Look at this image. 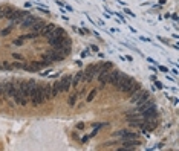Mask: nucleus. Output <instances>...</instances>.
Instances as JSON below:
<instances>
[{
  "label": "nucleus",
  "mask_w": 179,
  "mask_h": 151,
  "mask_svg": "<svg viewBox=\"0 0 179 151\" xmlns=\"http://www.w3.org/2000/svg\"><path fill=\"white\" fill-rule=\"evenodd\" d=\"M29 101L34 105H42L44 102V96H43V86L40 84H35V86L31 88L29 93Z\"/></svg>",
  "instance_id": "obj_2"
},
{
  "label": "nucleus",
  "mask_w": 179,
  "mask_h": 151,
  "mask_svg": "<svg viewBox=\"0 0 179 151\" xmlns=\"http://www.w3.org/2000/svg\"><path fill=\"white\" fill-rule=\"evenodd\" d=\"M35 81H32V79H31V81H25V82H21L20 84V90L17 92V93H20L21 96L23 98H26V99H29V93H31V88H32L34 86H35Z\"/></svg>",
  "instance_id": "obj_5"
},
{
  "label": "nucleus",
  "mask_w": 179,
  "mask_h": 151,
  "mask_svg": "<svg viewBox=\"0 0 179 151\" xmlns=\"http://www.w3.org/2000/svg\"><path fill=\"white\" fill-rule=\"evenodd\" d=\"M77 128H78V130H81V128H84V124H78V125H77Z\"/></svg>",
  "instance_id": "obj_29"
},
{
  "label": "nucleus",
  "mask_w": 179,
  "mask_h": 151,
  "mask_svg": "<svg viewBox=\"0 0 179 151\" xmlns=\"http://www.w3.org/2000/svg\"><path fill=\"white\" fill-rule=\"evenodd\" d=\"M109 72H110V70H106V69H100V72H98V81H100L103 86L107 84V79H109Z\"/></svg>",
  "instance_id": "obj_14"
},
{
  "label": "nucleus",
  "mask_w": 179,
  "mask_h": 151,
  "mask_svg": "<svg viewBox=\"0 0 179 151\" xmlns=\"http://www.w3.org/2000/svg\"><path fill=\"white\" fill-rule=\"evenodd\" d=\"M12 98H14V99H15V102H17V104H20V105H26V104L29 102V99L23 98V96L20 95V93H15V95L12 96Z\"/></svg>",
  "instance_id": "obj_20"
},
{
  "label": "nucleus",
  "mask_w": 179,
  "mask_h": 151,
  "mask_svg": "<svg viewBox=\"0 0 179 151\" xmlns=\"http://www.w3.org/2000/svg\"><path fill=\"white\" fill-rule=\"evenodd\" d=\"M51 86H52V98L58 96V93H61V82L57 81V82L51 84Z\"/></svg>",
  "instance_id": "obj_18"
},
{
  "label": "nucleus",
  "mask_w": 179,
  "mask_h": 151,
  "mask_svg": "<svg viewBox=\"0 0 179 151\" xmlns=\"http://www.w3.org/2000/svg\"><path fill=\"white\" fill-rule=\"evenodd\" d=\"M0 96H2V88H0Z\"/></svg>",
  "instance_id": "obj_30"
},
{
  "label": "nucleus",
  "mask_w": 179,
  "mask_h": 151,
  "mask_svg": "<svg viewBox=\"0 0 179 151\" xmlns=\"http://www.w3.org/2000/svg\"><path fill=\"white\" fill-rule=\"evenodd\" d=\"M115 86H116L118 90H121L124 93H130V95H133L135 92L139 90V84L136 81H133L130 76H127V75H124V73L119 75V79Z\"/></svg>",
  "instance_id": "obj_1"
},
{
  "label": "nucleus",
  "mask_w": 179,
  "mask_h": 151,
  "mask_svg": "<svg viewBox=\"0 0 179 151\" xmlns=\"http://www.w3.org/2000/svg\"><path fill=\"white\" fill-rule=\"evenodd\" d=\"M159 69L162 70V72H168V69H167V67H164V66H159Z\"/></svg>",
  "instance_id": "obj_28"
},
{
  "label": "nucleus",
  "mask_w": 179,
  "mask_h": 151,
  "mask_svg": "<svg viewBox=\"0 0 179 151\" xmlns=\"http://www.w3.org/2000/svg\"><path fill=\"white\" fill-rule=\"evenodd\" d=\"M119 75H121V72H119V70H110L107 82H109V84H113V86H115V84L118 82V79H119Z\"/></svg>",
  "instance_id": "obj_13"
},
{
  "label": "nucleus",
  "mask_w": 179,
  "mask_h": 151,
  "mask_svg": "<svg viewBox=\"0 0 179 151\" xmlns=\"http://www.w3.org/2000/svg\"><path fill=\"white\" fill-rule=\"evenodd\" d=\"M14 44H15V46H21V44H23V38H19V40H15V41H14Z\"/></svg>",
  "instance_id": "obj_26"
},
{
  "label": "nucleus",
  "mask_w": 179,
  "mask_h": 151,
  "mask_svg": "<svg viewBox=\"0 0 179 151\" xmlns=\"http://www.w3.org/2000/svg\"><path fill=\"white\" fill-rule=\"evenodd\" d=\"M0 70H2V64H0Z\"/></svg>",
  "instance_id": "obj_31"
},
{
  "label": "nucleus",
  "mask_w": 179,
  "mask_h": 151,
  "mask_svg": "<svg viewBox=\"0 0 179 151\" xmlns=\"http://www.w3.org/2000/svg\"><path fill=\"white\" fill-rule=\"evenodd\" d=\"M66 37V31L64 29H61V28H54V31L51 34L48 35V40H51V38H64Z\"/></svg>",
  "instance_id": "obj_10"
},
{
  "label": "nucleus",
  "mask_w": 179,
  "mask_h": 151,
  "mask_svg": "<svg viewBox=\"0 0 179 151\" xmlns=\"http://www.w3.org/2000/svg\"><path fill=\"white\" fill-rule=\"evenodd\" d=\"M101 69V64H89L86 70H84V76H83V81L86 82H91L93 78H95V75L100 72Z\"/></svg>",
  "instance_id": "obj_3"
},
{
  "label": "nucleus",
  "mask_w": 179,
  "mask_h": 151,
  "mask_svg": "<svg viewBox=\"0 0 179 151\" xmlns=\"http://www.w3.org/2000/svg\"><path fill=\"white\" fill-rule=\"evenodd\" d=\"M37 21H38L37 17H34V15H28L23 21H21V28H32V26L37 23Z\"/></svg>",
  "instance_id": "obj_12"
},
{
  "label": "nucleus",
  "mask_w": 179,
  "mask_h": 151,
  "mask_svg": "<svg viewBox=\"0 0 179 151\" xmlns=\"http://www.w3.org/2000/svg\"><path fill=\"white\" fill-rule=\"evenodd\" d=\"M61 92H68L70 86H72V75H66V76H63V79H61Z\"/></svg>",
  "instance_id": "obj_11"
},
{
  "label": "nucleus",
  "mask_w": 179,
  "mask_h": 151,
  "mask_svg": "<svg viewBox=\"0 0 179 151\" xmlns=\"http://www.w3.org/2000/svg\"><path fill=\"white\" fill-rule=\"evenodd\" d=\"M153 105H155V102H153V101H150V98H149L147 101H144V102H139V104H138V107L133 108V112H135V113H142V112H145L147 108L153 107Z\"/></svg>",
  "instance_id": "obj_9"
},
{
  "label": "nucleus",
  "mask_w": 179,
  "mask_h": 151,
  "mask_svg": "<svg viewBox=\"0 0 179 151\" xmlns=\"http://www.w3.org/2000/svg\"><path fill=\"white\" fill-rule=\"evenodd\" d=\"M54 28H55V26H54L52 23H48V25H44V28L42 29V34H40V35H43V37H48V35H49V34H51L52 31H54Z\"/></svg>",
  "instance_id": "obj_19"
},
{
  "label": "nucleus",
  "mask_w": 179,
  "mask_h": 151,
  "mask_svg": "<svg viewBox=\"0 0 179 151\" xmlns=\"http://www.w3.org/2000/svg\"><path fill=\"white\" fill-rule=\"evenodd\" d=\"M44 25H46V23H44L43 20H38L37 23L32 26V32H34V34H37V35H40V34H42V29L44 28Z\"/></svg>",
  "instance_id": "obj_17"
},
{
  "label": "nucleus",
  "mask_w": 179,
  "mask_h": 151,
  "mask_svg": "<svg viewBox=\"0 0 179 151\" xmlns=\"http://www.w3.org/2000/svg\"><path fill=\"white\" fill-rule=\"evenodd\" d=\"M77 98H78V95H70V98L68 99L69 105H75V101H77Z\"/></svg>",
  "instance_id": "obj_22"
},
{
  "label": "nucleus",
  "mask_w": 179,
  "mask_h": 151,
  "mask_svg": "<svg viewBox=\"0 0 179 151\" xmlns=\"http://www.w3.org/2000/svg\"><path fill=\"white\" fill-rule=\"evenodd\" d=\"M43 96H44V101L54 99V98H52V86H51V84H44V86H43Z\"/></svg>",
  "instance_id": "obj_15"
},
{
  "label": "nucleus",
  "mask_w": 179,
  "mask_h": 151,
  "mask_svg": "<svg viewBox=\"0 0 179 151\" xmlns=\"http://www.w3.org/2000/svg\"><path fill=\"white\" fill-rule=\"evenodd\" d=\"M25 70H28V72H38L40 69H42V64L40 63H31V64H25Z\"/></svg>",
  "instance_id": "obj_16"
},
{
  "label": "nucleus",
  "mask_w": 179,
  "mask_h": 151,
  "mask_svg": "<svg viewBox=\"0 0 179 151\" xmlns=\"http://www.w3.org/2000/svg\"><path fill=\"white\" fill-rule=\"evenodd\" d=\"M83 76H84V72H78L77 76H72V86L74 87H78V84L83 81Z\"/></svg>",
  "instance_id": "obj_21"
},
{
  "label": "nucleus",
  "mask_w": 179,
  "mask_h": 151,
  "mask_svg": "<svg viewBox=\"0 0 179 151\" xmlns=\"http://www.w3.org/2000/svg\"><path fill=\"white\" fill-rule=\"evenodd\" d=\"M139 145H141V140H138V137H136V139H126L123 142L121 150H135Z\"/></svg>",
  "instance_id": "obj_6"
},
{
  "label": "nucleus",
  "mask_w": 179,
  "mask_h": 151,
  "mask_svg": "<svg viewBox=\"0 0 179 151\" xmlns=\"http://www.w3.org/2000/svg\"><path fill=\"white\" fill-rule=\"evenodd\" d=\"M11 29H12V26H8L6 29H3L2 31V37H6L8 34H11Z\"/></svg>",
  "instance_id": "obj_25"
},
{
  "label": "nucleus",
  "mask_w": 179,
  "mask_h": 151,
  "mask_svg": "<svg viewBox=\"0 0 179 151\" xmlns=\"http://www.w3.org/2000/svg\"><path fill=\"white\" fill-rule=\"evenodd\" d=\"M12 57H14V58H15L17 61H23V57H21V55H19V54H14Z\"/></svg>",
  "instance_id": "obj_27"
},
{
  "label": "nucleus",
  "mask_w": 179,
  "mask_h": 151,
  "mask_svg": "<svg viewBox=\"0 0 179 151\" xmlns=\"http://www.w3.org/2000/svg\"><path fill=\"white\" fill-rule=\"evenodd\" d=\"M97 96V90H92L91 93H89V96H87V102H91V101H93V98Z\"/></svg>",
  "instance_id": "obj_23"
},
{
  "label": "nucleus",
  "mask_w": 179,
  "mask_h": 151,
  "mask_svg": "<svg viewBox=\"0 0 179 151\" xmlns=\"http://www.w3.org/2000/svg\"><path fill=\"white\" fill-rule=\"evenodd\" d=\"M64 57L61 54H58L57 51H54V49H51V51H48L46 54H44V60H49V61H63Z\"/></svg>",
  "instance_id": "obj_8"
},
{
  "label": "nucleus",
  "mask_w": 179,
  "mask_h": 151,
  "mask_svg": "<svg viewBox=\"0 0 179 151\" xmlns=\"http://www.w3.org/2000/svg\"><path fill=\"white\" fill-rule=\"evenodd\" d=\"M149 98H150V93L147 92V90H138V92H135V93L132 95L130 102L139 104V102H144V101H147Z\"/></svg>",
  "instance_id": "obj_4"
},
{
  "label": "nucleus",
  "mask_w": 179,
  "mask_h": 151,
  "mask_svg": "<svg viewBox=\"0 0 179 151\" xmlns=\"http://www.w3.org/2000/svg\"><path fill=\"white\" fill-rule=\"evenodd\" d=\"M113 136L121 137L123 140H126V139H136V137H138L136 133H133V131H130V130H121V131H116V133H113Z\"/></svg>",
  "instance_id": "obj_7"
},
{
  "label": "nucleus",
  "mask_w": 179,
  "mask_h": 151,
  "mask_svg": "<svg viewBox=\"0 0 179 151\" xmlns=\"http://www.w3.org/2000/svg\"><path fill=\"white\" fill-rule=\"evenodd\" d=\"M2 69H6V70H12L14 67H12V64H9V63H6V61H5V63H2Z\"/></svg>",
  "instance_id": "obj_24"
}]
</instances>
